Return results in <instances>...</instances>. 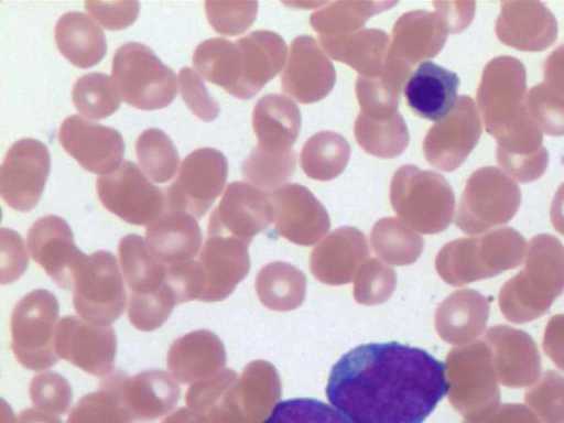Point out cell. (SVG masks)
<instances>
[{"instance_id": "46", "label": "cell", "mask_w": 564, "mask_h": 423, "mask_svg": "<svg viewBox=\"0 0 564 423\" xmlns=\"http://www.w3.org/2000/svg\"><path fill=\"white\" fill-rule=\"evenodd\" d=\"M205 12L213 29L223 35L243 33L254 21L257 1H205Z\"/></svg>"}, {"instance_id": "56", "label": "cell", "mask_w": 564, "mask_h": 423, "mask_svg": "<svg viewBox=\"0 0 564 423\" xmlns=\"http://www.w3.org/2000/svg\"><path fill=\"white\" fill-rule=\"evenodd\" d=\"M543 74L547 86L564 94V44L557 46L546 57Z\"/></svg>"}, {"instance_id": "54", "label": "cell", "mask_w": 564, "mask_h": 423, "mask_svg": "<svg viewBox=\"0 0 564 423\" xmlns=\"http://www.w3.org/2000/svg\"><path fill=\"white\" fill-rule=\"evenodd\" d=\"M435 12L444 20L449 33L464 31L473 21L476 3L467 2H433Z\"/></svg>"}, {"instance_id": "4", "label": "cell", "mask_w": 564, "mask_h": 423, "mask_svg": "<svg viewBox=\"0 0 564 423\" xmlns=\"http://www.w3.org/2000/svg\"><path fill=\"white\" fill-rule=\"evenodd\" d=\"M564 292V247L554 236L540 234L527 246L523 268L500 289L502 315L513 324L534 321L546 314Z\"/></svg>"}, {"instance_id": "7", "label": "cell", "mask_w": 564, "mask_h": 423, "mask_svg": "<svg viewBox=\"0 0 564 423\" xmlns=\"http://www.w3.org/2000/svg\"><path fill=\"white\" fill-rule=\"evenodd\" d=\"M111 78L121 99L141 110L164 108L177 93L175 73L150 47L137 42L117 48Z\"/></svg>"}, {"instance_id": "42", "label": "cell", "mask_w": 564, "mask_h": 423, "mask_svg": "<svg viewBox=\"0 0 564 423\" xmlns=\"http://www.w3.org/2000/svg\"><path fill=\"white\" fill-rule=\"evenodd\" d=\"M176 304V297L165 281L156 292L144 295L131 294L128 317L137 329L151 332L163 325Z\"/></svg>"}, {"instance_id": "24", "label": "cell", "mask_w": 564, "mask_h": 423, "mask_svg": "<svg viewBox=\"0 0 564 423\" xmlns=\"http://www.w3.org/2000/svg\"><path fill=\"white\" fill-rule=\"evenodd\" d=\"M202 279L198 301L217 302L227 297L248 271L246 243L224 236L207 237L196 259Z\"/></svg>"}, {"instance_id": "18", "label": "cell", "mask_w": 564, "mask_h": 423, "mask_svg": "<svg viewBox=\"0 0 564 423\" xmlns=\"http://www.w3.org/2000/svg\"><path fill=\"white\" fill-rule=\"evenodd\" d=\"M26 246L32 259L59 288L73 290L85 253L75 245L73 231L62 217L39 218L28 231Z\"/></svg>"}, {"instance_id": "44", "label": "cell", "mask_w": 564, "mask_h": 423, "mask_svg": "<svg viewBox=\"0 0 564 423\" xmlns=\"http://www.w3.org/2000/svg\"><path fill=\"white\" fill-rule=\"evenodd\" d=\"M527 108L542 132L564 135V94L545 83L538 84L527 93Z\"/></svg>"}, {"instance_id": "10", "label": "cell", "mask_w": 564, "mask_h": 423, "mask_svg": "<svg viewBox=\"0 0 564 423\" xmlns=\"http://www.w3.org/2000/svg\"><path fill=\"white\" fill-rule=\"evenodd\" d=\"M127 293L115 256L105 250L85 254L76 270L73 305L78 316L110 325L123 313Z\"/></svg>"}, {"instance_id": "14", "label": "cell", "mask_w": 564, "mask_h": 423, "mask_svg": "<svg viewBox=\"0 0 564 423\" xmlns=\"http://www.w3.org/2000/svg\"><path fill=\"white\" fill-rule=\"evenodd\" d=\"M481 132L474 100L469 96H459L447 116L429 129L423 140L424 156L437 170L453 172L477 145Z\"/></svg>"}, {"instance_id": "32", "label": "cell", "mask_w": 564, "mask_h": 423, "mask_svg": "<svg viewBox=\"0 0 564 423\" xmlns=\"http://www.w3.org/2000/svg\"><path fill=\"white\" fill-rule=\"evenodd\" d=\"M54 36L62 55L79 68L93 67L107 52L101 28L83 12L63 14L55 25Z\"/></svg>"}, {"instance_id": "35", "label": "cell", "mask_w": 564, "mask_h": 423, "mask_svg": "<svg viewBox=\"0 0 564 423\" xmlns=\"http://www.w3.org/2000/svg\"><path fill=\"white\" fill-rule=\"evenodd\" d=\"M118 254L131 294H150L165 284V264L152 254L139 235L122 237L118 243Z\"/></svg>"}, {"instance_id": "11", "label": "cell", "mask_w": 564, "mask_h": 423, "mask_svg": "<svg viewBox=\"0 0 564 423\" xmlns=\"http://www.w3.org/2000/svg\"><path fill=\"white\" fill-rule=\"evenodd\" d=\"M228 174L225 155L213 148L189 153L181 163L176 180L165 194V209L203 217L223 192Z\"/></svg>"}, {"instance_id": "48", "label": "cell", "mask_w": 564, "mask_h": 423, "mask_svg": "<svg viewBox=\"0 0 564 423\" xmlns=\"http://www.w3.org/2000/svg\"><path fill=\"white\" fill-rule=\"evenodd\" d=\"M525 401L546 423H564V376L546 370L525 392Z\"/></svg>"}, {"instance_id": "55", "label": "cell", "mask_w": 564, "mask_h": 423, "mask_svg": "<svg viewBox=\"0 0 564 423\" xmlns=\"http://www.w3.org/2000/svg\"><path fill=\"white\" fill-rule=\"evenodd\" d=\"M543 350L564 371V314L552 316L544 329Z\"/></svg>"}, {"instance_id": "45", "label": "cell", "mask_w": 564, "mask_h": 423, "mask_svg": "<svg viewBox=\"0 0 564 423\" xmlns=\"http://www.w3.org/2000/svg\"><path fill=\"white\" fill-rule=\"evenodd\" d=\"M29 394L35 409L53 415L65 414L73 399L68 381L54 371L34 376L30 382Z\"/></svg>"}, {"instance_id": "41", "label": "cell", "mask_w": 564, "mask_h": 423, "mask_svg": "<svg viewBox=\"0 0 564 423\" xmlns=\"http://www.w3.org/2000/svg\"><path fill=\"white\" fill-rule=\"evenodd\" d=\"M294 151L274 154L253 149L242 163V175L260 189H272L286 183L295 171Z\"/></svg>"}, {"instance_id": "33", "label": "cell", "mask_w": 564, "mask_h": 423, "mask_svg": "<svg viewBox=\"0 0 564 423\" xmlns=\"http://www.w3.org/2000/svg\"><path fill=\"white\" fill-rule=\"evenodd\" d=\"M412 66L388 54L382 72L377 76H359L356 95L359 113L371 118L391 117L398 113L401 89Z\"/></svg>"}, {"instance_id": "30", "label": "cell", "mask_w": 564, "mask_h": 423, "mask_svg": "<svg viewBox=\"0 0 564 423\" xmlns=\"http://www.w3.org/2000/svg\"><path fill=\"white\" fill-rule=\"evenodd\" d=\"M145 242L152 254L163 264L192 260L202 247V231L197 220L180 210L165 209L147 227Z\"/></svg>"}, {"instance_id": "53", "label": "cell", "mask_w": 564, "mask_h": 423, "mask_svg": "<svg viewBox=\"0 0 564 423\" xmlns=\"http://www.w3.org/2000/svg\"><path fill=\"white\" fill-rule=\"evenodd\" d=\"M1 282L12 283L25 271L29 262L24 242L15 231L1 229Z\"/></svg>"}, {"instance_id": "37", "label": "cell", "mask_w": 564, "mask_h": 423, "mask_svg": "<svg viewBox=\"0 0 564 423\" xmlns=\"http://www.w3.org/2000/svg\"><path fill=\"white\" fill-rule=\"evenodd\" d=\"M350 156L347 140L334 131H321L303 145L300 163L304 173L318 181H330L346 167Z\"/></svg>"}, {"instance_id": "20", "label": "cell", "mask_w": 564, "mask_h": 423, "mask_svg": "<svg viewBox=\"0 0 564 423\" xmlns=\"http://www.w3.org/2000/svg\"><path fill=\"white\" fill-rule=\"evenodd\" d=\"M446 366L449 390L463 405L491 406L498 403L499 380L491 349L485 340L453 350Z\"/></svg>"}, {"instance_id": "19", "label": "cell", "mask_w": 564, "mask_h": 423, "mask_svg": "<svg viewBox=\"0 0 564 423\" xmlns=\"http://www.w3.org/2000/svg\"><path fill=\"white\" fill-rule=\"evenodd\" d=\"M58 140L64 150L91 173L110 174L122 163L124 142L113 128L74 115L63 121Z\"/></svg>"}, {"instance_id": "3", "label": "cell", "mask_w": 564, "mask_h": 423, "mask_svg": "<svg viewBox=\"0 0 564 423\" xmlns=\"http://www.w3.org/2000/svg\"><path fill=\"white\" fill-rule=\"evenodd\" d=\"M284 40L271 31H254L235 42L221 37L199 43L193 53L196 70L239 99H250L283 67Z\"/></svg>"}, {"instance_id": "57", "label": "cell", "mask_w": 564, "mask_h": 423, "mask_svg": "<svg viewBox=\"0 0 564 423\" xmlns=\"http://www.w3.org/2000/svg\"><path fill=\"white\" fill-rule=\"evenodd\" d=\"M550 219L554 229L564 236V182L556 189L551 207Z\"/></svg>"}, {"instance_id": "47", "label": "cell", "mask_w": 564, "mask_h": 423, "mask_svg": "<svg viewBox=\"0 0 564 423\" xmlns=\"http://www.w3.org/2000/svg\"><path fill=\"white\" fill-rule=\"evenodd\" d=\"M66 423H131L118 399L108 390L84 395L70 410Z\"/></svg>"}, {"instance_id": "34", "label": "cell", "mask_w": 564, "mask_h": 423, "mask_svg": "<svg viewBox=\"0 0 564 423\" xmlns=\"http://www.w3.org/2000/svg\"><path fill=\"white\" fill-rule=\"evenodd\" d=\"M489 313V302L482 294L474 290L457 291L441 308L442 336L454 344L468 343L484 332Z\"/></svg>"}, {"instance_id": "9", "label": "cell", "mask_w": 564, "mask_h": 423, "mask_svg": "<svg viewBox=\"0 0 564 423\" xmlns=\"http://www.w3.org/2000/svg\"><path fill=\"white\" fill-rule=\"evenodd\" d=\"M520 204L521 192L511 177L495 166L480 167L466 182L456 225L468 235H478L510 221Z\"/></svg>"}, {"instance_id": "29", "label": "cell", "mask_w": 564, "mask_h": 423, "mask_svg": "<svg viewBox=\"0 0 564 423\" xmlns=\"http://www.w3.org/2000/svg\"><path fill=\"white\" fill-rule=\"evenodd\" d=\"M252 128L258 139L254 149L274 154L291 152L301 129L300 109L286 96L265 95L253 108Z\"/></svg>"}, {"instance_id": "49", "label": "cell", "mask_w": 564, "mask_h": 423, "mask_svg": "<svg viewBox=\"0 0 564 423\" xmlns=\"http://www.w3.org/2000/svg\"><path fill=\"white\" fill-rule=\"evenodd\" d=\"M371 236L380 253L395 259L415 256L422 247V239L394 218L381 219Z\"/></svg>"}, {"instance_id": "15", "label": "cell", "mask_w": 564, "mask_h": 423, "mask_svg": "<svg viewBox=\"0 0 564 423\" xmlns=\"http://www.w3.org/2000/svg\"><path fill=\"white\" fill-rule=\"evenodd\" d=\"M51 170L47 148L35 139H21L8 150L0 169V194L18 212L33 209Z\"/></svg>"}, {"instance_id": "13", "label": "cell", "mask_w": 564, "mask_h": 423, "mask_svg": "<svg viewBox=\"0 0 564 423\" xmlns=\"http://www.w3.org/2000/svg\"><path fill=\"white\" fill-rule=\"evenodd\" d=\"M99 387L118 399L131 423L159 419L173 410L181 397L175 378L158 369L144 370L133 377L115 370L102 378Z\"/></svg>"}, {"instance_id": "21", "label": "cell", "mask_w": 564, "mask_h": 423, "mask_svg": "<svg viewBox=\"0 0 564 423\" xmlns=\"http://www.w3.org/2000/svg\"><path fill=\"white\" fill-rule=\"evenodd\" d=\"M335 80L333 63L312 36L300 35L292 41L281 74L285 94L301 104L316 102L330 93Z\"/></svg>"}, {"instance_id": "52", "label": "cell", "mask_w": 564, "mask_h": 423, "mask_svg": "<svg viewBox=\"0 0 564 423\" xmlns=\"http://www.w3.org/2000/svg\"><path fill=\"white\" fill-rule=\"evenodd\" d=\"M234 379L235 373L225 370L192 383L185 395L186 404L188 408L206 414L229 388Z\"/></svg>"}, {"instance_id": "12", "label": "cell", "mask_w": 564, "mask_h": 423, "mask_svg": "<svg viewBox=\"0 0 564 423\" xmlns=\"http://www.w3.org/2000/svg\"><path fill=\"white\" fill-rule=\"evenodd\" d=\"M97 194L102 206L122 220L150 226L165 210V194L153 185L130 161L97 180Z\"/></svg>"}, {"instance_id": "2", "label": "cell", "mask_w": 564, "mask_h": 423, "mask_svg": "<svg viewBox=\"0 0 564 423\" xmlns=\"http://www.w3.org/2000/svg\"><path fill=\"white\" fill-rule=\"evenodd\" d=\"M487 132L497 141L496 159L520 183L541 177L549 163L543 134L527 108V72L512 56H497L484 67L476 94Z\"/></svg>"}, {"instance_id": "38", "label": "cell", "mask_w": 564, "mask_h": 423, "mask_svg": "<svg viewBox=\"0 0 564 423\" xmlns=\"http://www.w3.org/2000/svg\"><path fill=\"white\" fill-rule=\"evenodd\" d=\"M391 1H337L313 12L312 28L322 36H340L357 32L366 21L395 6Z\"/></svg>"}, {"instance_id": "23", "label": "cell", "mask_w": 564, "mask_h": 423, "mask_svg": "<svg viewBox=\"0 0 564 423\" xmlns=\"http://www.w3.org/2000/svg\"><path fill=\"white\" fill-rule=\"evenodd\" d=\"M484 340L489 345L498 380L509 388L534 383L541 373V357L533 338L524 330L508 325L487 329Z\"/></svg>"}, {"instance_id": "36", "label": "cell", "mask_w": 564, "mask_h": 423, "mask_svg": "<svg viewBox=\"0 0 564 423\" xmlns=\"http://www.w3.org/2000/svg\"><path fill=\"white\" fill-rule=\"evenodd\" d=\"M358 144L367 153L382 159H393L404 152L410 134L403 117L371 118L358 115L354 124Z\"/></svg>"}, {"instance_id": "39", "label": "cell", "mask_w": 564, "mask_h": 423, "mask_svg": "<svg viewBox=\"0 0 564 423\" xmlns=\"http://www.w3.org/2000/svg\"><path fill=\"white\" fill-rule=\"evenodd\" d=\"M120 95L112 80L102 73H89L79 77L72 90L75 108L86 118L104 119L120 106Z\"/></svg>"}, {"instance_id": "17", "label": "cell", "mask_w": 564, "mask_h": 423, "mask_svg": "<svg viewBox=\"0 0 564 423\" xmlns=\"http://www.w3.org/2000/svg\"><path fill=\"white\" fill-rule=\"evenodd\" d=\"M267 193L243 182L230 183L208 221V237L236 238L248 245L271 220Z\"/></svg>"}, {"instance_id": "25", "label": "cell", "mask_w": 564, "mask_h": 423, "mask_svg": "<svg viewBox=\"0 0 564 423\" xmlns=\"http://www.w3.org/2000/svg\"><path fill=\"white\" fill-rule=\"evenodd\" d=\"M276 227L299 243L316 241L328 228V216L314 195L300 184H285L272 194Z\"/></svg>"}, {"instance_id": "1", "label": "cell", "mask_w": 564, "mask_h": 423, "mask_svg": "<svg viewBox=\"0 0 564 423\" xmlns=\"http://www.w3.org/2000/svg\"><path fill=\"white\" fill-rule=\"evenodd\" d=\"M446 371L422 348L364 344L332 367L325 393L350 423H423L449 391Z\"/></svg>"}, {"instance_id": "6", "label": "cell", "mask_w": 564, "mask_h": 423, "mask_svg": "<svg viewBox=\"0 0 564 423\" xmlns=\"http://www.w3.org/2000/svg\"><path fill=\"white\" fill-rule=\"evenodd\" d=\"M390 200L401 217L429 234L447 228L455 207L454 192L441 174L411 164L394 172Z\"/></svg>"}, {"instance_id": "40", "label": "cell", "mask_w": 564, "mask_h": 423, "mask_svg": "<svg viewBox=\"0 0 564 423\" xmlns=\"http://www.w3.org/2000/svg\"><path fill=\"white\" fill-rule=\"evenodd\" d=\"M139 164L155 183H165L176 173L180 156L170 137L160 129L143 131L135 143Z\"/></svg>"}, {"instance_id": "28", "label": "cell", "mask_w": 564, "mask_h": 423, "mask_svg": "<svg viewBox=\"0 0 564 423\" xmlns=\"http://www.w3.org/2000/svg\"><path fill=\"white\" fill-rule=\"evenodd\" d=\"M448 33L438 13L424 10L406 12L394 23L389 55L413 66L436 56Z\"/></svg>"}, {"instance_id": "8", "label": "cell", "mask_w": 564, "mask_h": 423, "mask_svg": "<svg viewBox=\"0 0 564 423\" xmlns=\"http://www.w3.org/2000/svg\"><path fill=\"white\" fill-rule=\"evenodd\" d=\"M57 321L58 302L47 290H34L15 304L11 315V349L21 366L40 371L57 362Z\"/></svg>"}, {"instance_id": "31", "label": "cell", "mask_w": 564, "mask_h": 423, "mask_svg": "<svg viewBox=\"0 0 564 423\" xmlns=\"http://www.w3.org/2000/svg\"><path fill=\"white\" fill-rule=\"evenodd\" d=\"M318 41L328 56L367 77L382 72L390 50L389 35L379 29H362L340 36L318 35Z\"/></svg>"}, {"instance_id": "51", "label": "cell", "mask_w": 564, "mask_h": 423, "mask_svg": "<svg viewBox=\"0 0 564 423\" xmlns=\"http://www.w3.org/2000/svg\"><path fill=\"white\" fill-rule=\"evenodd\" d=\"M86 10L104 28L118 31L130 26L138 18V1H86Z\"/></svg>"}, {"instance_id": "59", "label": "cell", "mask_w": 564, "mask_h": 423, "mask_svg": "<svg viewBox=\"0 0 564 423\" xmlns=\"http://www.w3.org/2000/svg\"><path fill=\"white\" fill-rule=\"evenodd\" d=\"M18 423H63L53 414L37 409H26L20 412Z\"/></svg>"}, {"instance_id": "60", "label": "cell", "mask_w": 564, "mask_h": 423, "mask_svg": "<svg viewBox=\"0 0 564 423\" xmlns=\"http://www.w3.org/2000/svg\"><path fill=\"white\" fill-rule=\"evenodd\" d=\"M2 423H18V419L14 417L10 406H8V413L2 406Z\"/></svg>"}, {"instance_id": "50", "label": "cell", "mask_w": 564, "mask_h": 423, "mask_svg": "<svg viewBox=\"0 0 564 423\" xmlns=\"http://www.w3.org/2000/svg\"><path fill=\"white\" fill-rule=\"evenodd\" d=\"M180 91L184 102L203 121L215 120L219 104L208 94L200 76L191 67H183L178 73Z\"/></svg>"}, {"instance_id": "58", "label": "cell", "mask_w": 564, "mask_h": 423, "mask_svg": "<svg viewBox=\"0 0 564 423\" xmlns=\"http://www.w3.org/2000/svg\"><path fill=\"white\" fill-rule=\"evenodd\" d=\"M162 423H212V421L206 414L187 406L174 411Z\"/></svg>"}, {"instance_id": "22", "label": "cell", "mask_w": 564, "mask_h": 423, "mask_svg": "<svg viewBox=\"0 0 564 423\" xmlns=\"http://www.w3.org/2000/svg\"><path fill=\"white\" fill-rule=\"evenodd\" d=\"M495 23L499 41L524 52H540L550 47L557 37V21L540 1H501Z\"/></svg>"}, {"instance_id": "27", "label": "cell", "mask_w": 564, "mask_h": 423, "mask_svg": "<svg viewBox=\"0 0 564 423\" xmlns=\"http://www.w3.org/2000/svg\"><path fill=\"white\" fill-rule=\"evenodd\" d=\"M458 86L456 73L426 61L409 76L404 96L415 115L438 121L453 109Z\"/></svg>"}, {"instance_id": "26", "label": "cell", "mask_w": 564, "mask_h": 423, "mask_svg": "<svg viewBox=\"0 0 564 423\" xmlns=\"http://www.w3.org/2000/svg\"><path fill=\"white\" fill-rule=\"evenodd\" d=\"M225 362L223 343L207 329H197L175 339L166 357L172 376L184 384L215 376Z\"/></svg>"}, {"instance_id": "5", "label": "cell", "mask_w": 564, "mask_h": 423, "mask_svg": "<svg viewBox=\"0 0 564 423\" xmlns=\"http://www.w3.org/2000/svg\"><path fill=\"white\" fill-rule=\"evenodd\" d=\"M525 251L527 242L519 231L498 228L480 237L448 242L441 250L437 264L448 283L462 285L519 267Z\"/></svg>"}, {"instance_id": "43", "label": "cell", "mask_w": 564, "mask_h": 423, "mask_svg": "<svg viewBox=\"0 0 564 423\" xmlns=\"http://www.w3.org/2000/svg\"><path fill=\"white\" fill-rule=\"evenodd\" d=\"M262 423H350L335 408L316 399L295 398L276 403Z\"/></svg>"}, {"instance_id": "16", "label": "cell", "mask_w": 564, "mask_h": 423, "mask_svg": "<svg viewBox=\"0 0 564 423\" xmlns=\"http://www.w3.org/2000/svg\"><path fill=\"white\" fill-rule=\"evenodd\" d=\"M55 348L59 356L93 376L113 370L117 338L110 325H98L66 315L58 321Z\"/></svg>"}]
</instances>
